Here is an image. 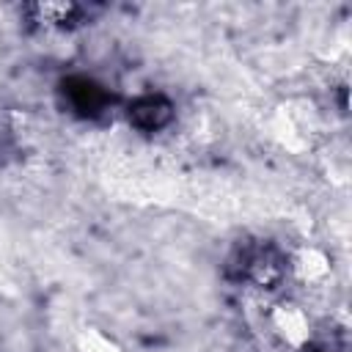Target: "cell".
<instances>
[{
  "label": "cell",
  "mask_w": 352,
  "mask_h": 352,
  "mask_svg": "<svg viewBox=\"0 0 352 352\" xmlns=\"http://www.w3.org/2000/svg\"><path fill=\"white\" fill-rule=\"evenodd\" d=\"M267 322H270V330L275 333V338L283 346L294 349V352L305 349L314 341V319L305 311V305H300L297 300L272 302L270 314H267Z\"/></svg>",
  "instance_id": "6da1fadb"
},
{
  "label": "cell",
  "mask_w": 352,
  "mask_h": 352,
  "mask_svg": "<svg viewBox=\"0 0 352 352\" xmlns=\"http://www.w3.org/2000/svg\"><path fill=\"white\" fill-rule=\"evenodd\" d=\"M292 275L294 280H300L302 286H322L330 275H333V258L324 248L319 245H300L294 248L292 258H289Z\"/></svg>",
  "instance_id": "7a4b0ae2"
},
{
  "label": "cell",
  "mask_w": 352,
  "mask_h": 352,
  "mask_svg": "<svg viewBox=\"0 0 352 352\" xmlns=\"http://www.w3.org/2000/svg\"><path fill=\"white\" fill-rule=\"evenodd\" d=\"M74 352H126L116 336L96 324H85L74 336Z\"/></svg>",
  "instance_id": "3957f363"
}]
</instances>
